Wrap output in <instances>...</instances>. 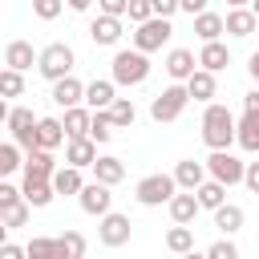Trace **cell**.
I'll return each mask as SVG.
<instances>
[{"label": "cell", "mask_w": 259, "mask_h": 259, "mask_svg": "<svg viewBox=\"0 0 259 259\" xmlns=\"http://www.w3.org/2000/svg\"><path fill=\"white\" fill-rule=\"evenodd\" d=\"M235 142L247 150V154H259V113L255 109H243L239 125H235Z\"/></svg>", "instance_id": "cell-14"}, {"label": "cell", "mask_w": 259, "mask_h": 259, "mask_svg": "<svg viewBox=\"0 0 259 259\" xmlns=\"http://www.w3.org/2000/svg\"><path fill=\"white\" fill-rule=\"evenodd\" d=\"M227 32V16H219V12H198L194 16V36L198 40H219Z\"/></svg>", "instance_id": "cell-25"}, {"label": "cell", "mask_w": 259, "mask_h": 259, "mask_svg": "<svg viewBox=\"0 0 259 259\" xmlns=\"http://www.w3.org/2000/svg\"><path fill=\"white\" fill-rule=\"evenodd\" d=\"M20 198H24V190H20V186L0 182V206H12V202H20Z\"/></svg>", "instance_id": "cell-43"}, {"label": "cell", "mask_w": 259, "mask_h": 259, "mask_svg": "<svg viewBox=\"0 0 259 259\" xmlns=\"http://www.w3.org/2000/svg\"><path fill=\"white\" fill-rule=\"evenodd\" d=\"M194 69H198V57H194L190 49H170V53H166V77H170V81H186Z\"/></svg>", "instance_id": "cell-13"}, {"label": "cell", "mask_w": 259, "mask_h": 259, "mask_svg": "<svg viewBox=\"0 0 259 259\" xmlns=\"http://www.w3.org/2000/svg\"><path fill=\"white\" fill-rule=\"evenodd\" d=\"M97 8L109 12V16H125L130 12V0H97Z\"/></svg>", "instance_id": "cell-44"}, {"label": "cell", "mask_w": 259, "mask_h": 259, "mask_svg": "<svg viewBox=\"0 0 259 259\" xmlns=\"http://www.w3.org/2000/svg\"><path fill=\"white\" fill-rule=\"evenodd\" d=\"M255 28H259V16L251 12V4H243V8H231V12H227V32H231V36H239V40H243V36H251Z\"/></svg>", "instance_id": "cell-19"}, {"label": "cell", "mask_w": 259, "mask_h": 259, "mask_svg": "<svg viewBox=\"0 0 259 259\" xmlns=\"http://www.w3.org/2000/svg\"><path fill=\"white\" fill-rule=\"evenodd\" d=\"M20 142H4L0 146V174H16V170H24V162H20Z\"/></svg>", "instance_id": "cell-36"}, {"label": "cell", "mask_w": 259, "mask_h": 259, "mask_svg": "<svg viewBox=\"0 0 259 259\" xmlns=\"http://www.w3.org/2000/svg\"><path fill=\"white\" fill-rule=\"evenodd\" d=\"M206 170H210V178H219V182L235 186V182H243V174H247V162H239L231 150H210V158H206Z\"/></svg>", "instance_id": "cell-8"}, {"label": "cell", "mask_w": 259, "mask_h": 259, "mask_svg": "<svg viewBox=\"0 0 259 259\" xmlns=\"http://www.w3.org/2000/svg\"><path fill=\"white\" fill-rule=\"evenodd\" d=\"M178 8H182V0H154V12L158 16H174Z\"/></svg>", "instance_id": "cell-47"}, {"label": "cell", "mask_w": 259, "mask_h": 259, "mask_svg": "<svg viewBox=\"0 0 259 259\" xmlns=\"http://www.w3.org/2000/svg\"><path fill=\"white\" fill-rule=\"evenodd\" d=\"M53 174H57L53 150H45V146L28 150V158H24V178H53Z\"/></svg>", "instance_id": "cell-16"}, {"label": "cell", "mask_w": 259, "mask_h": 259, "mask_svg": "<svg viewBox=\"0 0 259 259\" xmlns=\"http://www.w3.org/2000/svg\"><path fill=\"white\" fill-rule=\"evenodd\" d=\"M61 121H65V134H69V138H85L89 125H93V109H85V105H69Z\"/></svg>", "instance_id": "cell-28"}, {"label": "cell", "mask_w": 259, "mask_h": 259, "mask_svg": "<svg viewBox=\"0 0 259 259\" xmlns=\"http://www.w3.org/2000/svg\"><path fill=\"white\" fill-rule=\"evenodd\" d=\"M186 101H190V89H186V81H174V85H166L154 101H150V117L158 121V125H166V121H178L182 117V109H186Z\"/></svg>", "instance_id": "cell-3"}, {"label": "cell", "mask_w": 259, "mask_h": 259, "mask_svg": "<svg viewBox=\"0 0 259 259\" xmlns=\"http://www.w3.org/2000/svg\"><path fill=\"white\" fill-rule=\"evenodd\" d=\"M251 12H255V16H259V0H251Z\"/></svg>", "instance_id": "cell-53"}, {"label": "cell", "mask_w": 259, "mask_h": 259, "mask_svg": "<svg viewBox=\"0 0 259 259\" xmlns=\"http://www.w3.org/2000/svg\"><path fill=\"white\" fill-rule=\"evenodd\" d=\"M170 36H174L170 16H150V20H142L138 32H134V49H142V53H158Z\"/></svg>", "instance_id": "cell-6"}, {"label": "cell", "mask_w": 259, "mask_h": 259, "mask_svg": "<svg viewBox=\"0 0 259 259\" xmlns=\"http://www.w3.org/2000/svg\"><path fill=\"white\" fill-rule=\"evenodd\" d=\"M186 89H190V97H194V101H210L219 85H214V73L198 65V69H194V73L186 77Z\"/></svg>", "instance_id": "cell-26"}, {"label": "cell", "mask_w": 259, "mask_h": 259, "mask_svg": "<svg viewBox=\"0 0 259 259\" xmlns=\"http://www.w3.org/2000/svg\"><path fill=\"white\" fill-rule=\"evenodd\" d=\"M109 69H113V81L125 85V89L142 85L150 77V53H142V49H117L113 61H109Z\"/></svg>", "instance_id": "cell-2"}, {"label": "cell", "mask_w": 259, "mask_h": 259, "mask_svg": "<svg viewBox=\"0 0 259 259\" xmlns=\"http://www.w3.org/2000/svg\"><path fill=\"white\" fill-rule=\"evenodd\" d=\"M198 202H202V210H219L223 202H227V182H219V178H206L198 190Z\"/></svg>", "instance_id": "cell-31"}, {"label": "cell", "mask_w": 259, "mask_h": 259, "mask_svg": "<svg viewBox=\"0 0 259 259\" xmlns=\"http://www.w3.org/2000/svg\"><path fill=\"white\" fill-rule=\"evenodd\" d=\"M198 65H202V69H210V73H219V69H227V65H231V49H227L223 40H202Z\"/></svg>", "instance_id": "cell-21"}, {"label": "cell", "mask_w": 259, "mask_h": 259, "mask_svg": "<svg viewBox=\"0 0 259 259\" xmlns=\"http://www.w3.org/2000/svg\"><path fill=\"white\" fill-rule=\"evenodd\" d=\"M166 251H174V255H190V251H194V231H190V223H174V227L166 231Z\"/></svg>", "instance_id": "cell-30"}, {"label": "cell", "mask_w": 259, "mask_h": 259, "mask_svg": "<svg viewBox=\"0 0 259 259\" xmlns=\"http://www.w3.org/2000/svg\"><path fill=\"white\" fill-rule=\"evenodd\" d=\"M40 61V53H32V45L28 40H8V49H4V65H12V69H32Z\"/></svg>", "instance_id": "cell-20"}, {"label": "cell", "mask_w": 259, "mask_h": 259, "mask_svg": "<svg viewBox=\"0 0 259 259\" xmlns=\"http://www.w3.org/2000/svg\"><path fill=\"white\" fill-rule=\"evenodd\" d=\"M182 12L198 16V12H206V0H182Z\"/></svg>", "instance_id": "cell-48"}, {"label": "cell", "mask_w": 259, "mask_h": 259, "mask_svg": "<svg viewBox=\"0 0 259 259\" xmlns=\"http://www.w3.org/2000/svg\"><path fill=\"white\" fill-rule=\"evenodd\" d=\"M24 202H32V206H49L53 198H57V186H53V178H24Z\"/></svg>", "instance_id": "cell-24"}, {"label": "cell", "mask_w": 259, "mask_h": 259, "mask_svg": "<svg viewBox=\"0 0 259 259\" xmlns=\"http://www.w3.org/2000/svg\"><path fill=\"white\" fill-rule=\"evenodd\" d=\"M182 186H178V178L174 174H146L142 182H138V202L142 206H162V202H170L174 194H178Z\"/></svg>", "instance_id": "cell-5"}, {"label": "cell", "mask_w": 259, "mask_h": 259, "mask_svg": "<svg viewBox=\"0 0 259 259\" xmlns=\"http://www.w3.org/2000/svg\"><path fill=\"white\" fill-rule=\"evenodd\" d=\"M243 109H255V113H259V89H251V93L243 97Z\"/></svg>", "instance_id": "cell-49"}, {"label": "cell", "mask_w": 259, "mask_h": 259, "mask_svg": "<svg viewBox=\"0 0 259 259\" xmlns=\"http://www.w3.org/2000/svg\"><path fill=\"white\" fill-rule=\"evenodd\" d=\"M243 186L251 194H259V162H247V174H243Z\"/></svg>", "instance_id": "cell-45"}, {"label": "cell", "mask_w": 259, "mask_h": 259, "mask_svg": "<svg viewBox=\"0 0 259 259\" xmlns=\"http://www.w3.org/2000/svg\"><path fill=\"white\" fill-rule=\"evenodd\" d=\"M28 259H61V243L57 239H32L28 243Z\"/></svg>", "instance_id": "cell-39"}, {"label": "cell", "mask_w": 259, "mask_h": 259, "mask_svg": "<svg viewBox=\"0 0 259 259\" xmlns=\"http://www.w3.org/2000/svg\"><path fill=\"white\" fill-rule=\"evenodd\" d=\"M65 4H69V8H73V12H85V8H89V4H93V0H65Z\"/></svg>", "instance_id": "cell-51"}, {"label": "cell", "mask_w": 259, "mask_h": 259, "mask_svg": "<svg viewBox=\"0 0 259 259\" xmlns=\"http://www.w3.org/2000/svg\"><path fill=\"white\" fill-rule=\"evenodd\" d=\"M0 259H28V247H16V243H0Z\"/></svg>", "instance_id": "cell-46"}, {"label": "cell", "mask_w": 259, "mask_h": 259, "mask_svg": "<svg viewBox=\"0 0 259 259\" xmlns=\"http://www.w3.org/2000/svg\"><path fill=\"white\" fill-rule=\"evenodd\" d=\"M206 255H210V259H239V247H235L231 239H219V243L206 247Z\"/></svg>", "instance_id": "cell-42"}, {"label": "cell", "mask_w": 259, "mask_h": 259, "mask_svg": "<svg viewBox=\"0 0 259 259\" xmlns=\"http://www.w3.org/2000/svg\"><path fill=\"white\" fill-rule=\"evenodd\" d=\"M73 49L65 45V40H53V45H45L40 49V61H36V73L45 77V81H61V77H69L73 73Z\"/></svg>", "instance_id": "cell-4"}, {"label": "cell", "mask_w": 259, "mask_h": 259, "mask_svg": "<svg viewBox=\"0 0 259 259\" xmlns=\"http://www.w3.org/2000/svg\"><path fill=\"white\" fill-rule=\"evenodd\" d=\"M243 223H247V214H243V206H235V202H223V206L214 210V227H219L223 235H235Z\"/></svg>", "instance_id": "cell-32"}, {"label": "cell", "mask_w": 259, "mask_h": 259, "mask_svg": "<svg viewBox=\"0 0 259 259\" xmlns=\"http://www.w3.org/2000/svg\"><path fill=\"white\" fill-rule=\"evenodd\" d=\"M113 186L109 182H101V178H93V182H85L81 186V194H77V202H81V210L85 214H109V206H113V194H109Z\"/></svg>", "instance_id": "cell-9"}, {"label": "cell", "mask_w": 259, "mask_h": 259, "mask_svg": "<svg viewBox=\"0 0 259 259\" xmlns=\"http://www.w3.org/2000/svg\"><path fill=\"white\" fill-rule=\"evenodd\" d=\"M61 8H65V0H32V12H36L40 20H57Z\"/></svg>", "instance_id": "cell-40"}, {"label": "cell", "mask_w": 259, "mask_h": 259, "mask_svg": "<svg viewBox=\"0 0 259 259\" xmlns=\"http://www.w3.org/2000/svg\"><path fill=\"white\" fill-rule=\"evenodd\" d=\"M166 210H170V219H174V223H194V214L202 210V202H198V194H194V190H182V194H174V198L166 202Z\"/></svg>", "instance_id": "cell-18"}, {"label": "cell", "mask_w": 259, "mask_h": 259, "mask_svg": "<svg viewBox=\"0 0 259 259\" xmlns=\"http://www.w3.org/2000/svg\"><path fill=\"white\" fill-rule=\"evenodd\" d=\"M235 125H239V117H235L227 105L206 101V109H202V142H206L210 150H231V142H235Z\"/></svg>", "instance_id": "cell-1"}, {"label": "cell", "mask_w": 259, "mask_h": 259, "mask_svg": "<svg viewBox=\"0 0 259 259\" xmlns=\"http://www.w3.org/2000/svg\"><path fill=\"white\" fill-rule=\"evenodd\" d=\"M109 113H113L117 130H130V125L138 121V109H134V101H130V97H117V101L109 105Z\"/></svg>", "instance_id": "cell-37"}, {"label": "cell", "mask_w": 259, "mask_h": 259, "mask_svg": "<svg viewBox=\"0 0 259 259\" xmlns=\"http://www.w3.org/2000/svg\"><path fill=\"white\" fill-rule=\"evenodd\" d=\"M130 231H134L130 214H117V210H109V214H101L97 239H101V247H125V243H130Z\"/></svg>", "instance_id": "cell-10"}, {"label": "cell", "mask_w": 259, "mask_h": 259, "mask_svg": "<svg viewBox=\"0 0 259 259\" xmlns=\"http://www.w3.org/2000/svg\"><path fill=\"white\" fill-rule=\"evenodd\" d=\"M247 73L259 81V53H251V57H247Z\"/></svg>", "instance_id": "cell-50"}, {"label": "cell", "mask_w": 259, "mask_h": 259, "mask_svg": "<svg viewBox=\"0 0 259 259\" xmlns=\"http://www.w3.org/2000/svg\"><path fill=\"white\" fill-rule=\"evenodd\" d=\"M57 243H61V259H85V251H89V243H85L81 231H65Z\"/></svg>", "instance_id": "cell-35"}, {"label": "cell", "mask_w": 259, "mask_h": 259, "mask_svg": "<svg viewBox=\"0 0 259 259\" xmlns=\"http://www.w3.org/2000/svg\"><path fill=\"white\" fill-rule=\"evenodd\" d=\"M36 142H40L45 150H57L61 142H69L65 121H61V117H40V121H36Z\"/></svg>", "instance_id": "cell-22"}, {"label": "cell", "mask_w": 259, "mask_h": 259, "mask_svg": "<svg viewBox=\"0 0 259 259\" xmlns=\"http://www.w3.org/2000/svg\"><path fill=\"white\" fill-rule=\"evenodd\" d=\"M206 162H194V158H182L178 166H174V178H178V186L182 190H198L202 182H206Z\"/></svg>", "instance_id": "cell-17"}, {"label": "cell", "mask_w": 259, "mask_h": 259, "mask_svg": "<svg viewBox=\"0 0 259 259\" xmlns=\"http://www.w3.org/2000/svg\"><path fill=\"white\" fill-rule=\"evenodd\" d=\"M28 210H32V202H12V206H0V227L4 231H12V227H24L28 223Z\"/></svg>", "instance_id": "cell-34"}, {"label": "cell", "mask_w": 259, "mask_h": 259, "mask_svg": "<svg viewBox=\"0 0 259 259\" xmlns=\"http://www.w3.org/2000/svg\"><path fill=\"white\" fill-rule=\"evenodd\" d=\"M117 81H89L85 85V101H89V109H109L113 101H117V89H113Z\"/></svg>", "instance_id": "cell-27"}, {"label": "cell", "mask_w": 259, "mask_h": 259, "mask_svg": "<svg viewBox=\"0 0 259 259\" xmlns=\"http://www.w3.org/2000/svg\"><path fill=\"white\" fill-rule=\"evenodd\" d=\"M53 186H57V194H81V186H85V178H81V166H57V174H53Z\"/></svg>", "instance_id": "cell-29"}, {"label": "cell", "mask_w": 259, "mask_h": 259, "mask_svg": "<svg viewBox=\"0 0 259 259\" xmlns=\"http://www.w3.org/2000/svg\"><path fill=\"white\" fill-rule=\"evenodd\" d=\"M53 101L61 105V109H69V105H81L85 101V85L69 73V77H61V81H53Z\"/></svg>", "instance_id": "cell-15"}, {"label": "cell", "mask_w": 259, "mask_h": 259, "mask_svg": "<svg viewBox=\"0 0 259 259\" xmlns=\"http://www.w3.org/2000/svg\"><path fill=\"white\" fill-rule=\"evenodd\" d=\"M89 36H93V45H117L121 40V16H109V12H101L93 24H89Z\"/></svg>", "instance_id": "cell-12"}, {"label": "cell", "mask_w": 259, "mask_h": 259, "mask_svg": "<svg viewBox=\"0 0 259 259\" xmlns=\"http://www.w3.org/2000/svg\"><path fill=\"white\" fill-rule=\"evenodd\" d=\"M227 4H231V8H243V4H251V0H227Z\"/></svg>", "instance_id": "cell-52"}, {"label": "cell", "mask_w": 259, "mask_h": 259, "mask_svg": "<svg viewBox=\"0 0 259 259\" xmlns=\"http://www.w3.org/2000/svg\"><path fill=\"white\" fill-rule=\"evenodd\" d=\"M65 162L89 170V166L97 162V142H93L89 134H85V138H69V142H65Z\"/></svg>", "instance_id": "cell-11"}, {"label": "cell", "mask_w": 259, "mask_h": 259, "mask_svg": "<svg viewBox=\"0 0 259 259\" xmlns=\"http://www.w3.org/2000/svg\"><path fill=\"white\" fill-rule=\"evenodd\" d=\"M0 93H4V97H20V93H24V77H20V69L8 65V69L0 73Z\"/></svg>", "instance_id": "cell-38"}, {"label": "cell", "mask_w": 259, "mask_h": 259, "mask_svg": "<svg viewBox=\"0 0 259 259\" xmlns=\"http://www.w3.org/2000/svg\"><path fill=\"white\" fill-rule=\"evenodd\" d=\"M117 134V121H113V113L109 109H93V125H89V138L93 142H109Z\"/></svg>", "instance_id": "cell-33"}, {"label": "cell", "mask_w": 259, "mask_h": 259, "mask_svg": "<svg viewBox=\"0 0 259 259\" xmlns=\"http://www.w3.org/2000/svg\"><path fill=\"white\" fill-rule=\"evenodd\" d=\"M134 24H142V20H150V16H158L154 12V0H130V12H125Z\"/></svg>", "instance_id": "cell-41"}, {"label": "cell", "mask_w": 259, "mask_h": 259, "mask_svg": "<svg viewBox=\"0 0 259 259\" xmlns=\"http://www.w3.org/2000/svg\"><path fill=\"white\" fill-rule=\"evenodd\" d=\"M89 170H93V178H101V182H109V186H117V182L125 178V162L113 158V154H97V162H93Z\"/></svg>", "instance_id": "cell-23"}, {"label": "cell", "mask_w": 259, "mask_h": 259, "mask_svg": "<svg viewBox=\"0 0 259 259\" xmlns=\"http://www.w3.org/2000/svg\"><path fill=\"white\" fill-rule=\"evenodd\" d=\"M4 121H8V130H12V142H20L24 150H36V146H40V142H36V121H40V117H32V109L12 105Z\"/></svg>", "instance_id": "cell-7"}]
</instances>
